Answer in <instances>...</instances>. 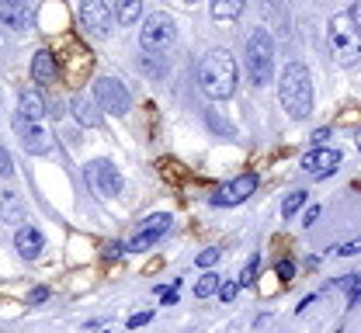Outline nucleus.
I'll return each mask as SVG.
<instances>
[{"mask_svg":"<svg viewBox=\"0 0 361 333\" xmlns=\"http://www.w3.org/2000/svg\"><path fill=\"white\" fill-rule=\"evenodd\" d=\"M198 87L209 101H229L236 94V59L226 49H209L198 59Z\"/></svg>","mask_w":361,"mask_h":333,"instance_id":"obj_1","label":"nucleus"},{"mask_svg":"<svg viewBox=\"0 0 361 333\" xmlns=\"http://www.w3.org/2000/svg\"><path fill=\"white\" fill-rule=\"evenodd\" d=\"M142 18V0H115V21L135 25Z\"/></svg>","mask_w":361,"mask_h":333,"instance_id":"obj_20","label":"nucleus"},{"mask_svg":"<svg viewBox=\"0 0 361 333\" xmlns=\"http://www.w3.org/2000/svg\"><path fill=\"white\" fill-rule=\"evenodd\" d=\"M351 18H355V25H358V32H361V0L351 7Z\"/></svg>","mask_w":361,"mask_h":333,"instance_id":"obj_36","label":"nucleus"},{"mask_svg":"<svg viewBox=\"0 0 361 333\" xmlns=\"http://www.w3.org/2000/svg\"><path fill=\"white\" fill-rule=\"evenodd\" d=\"M358 149H361V132H358Z\"/></svg>","mask_w":361,"mask_h":333,"instance_id":"obj_38","label":"nucleus"},{"mask_svg":"<svg viewBox=\"0 0 361 333\" xmlns=\"http://www.w3.org/2000/svg\"><path fill=\"white\" fill-rule=\"evenodd\" d=\"M174 42H178V25H174V18H171L167 11H153V14L142 21V28H139V46L146 49V52H153V56H160V52H167Z\"/></svg>","mask_w":361,"mask_h":333,"instance_id":"obj_5","label":"nucleus"},{"mask_svg":"<svg viewBox=\"0 0 361 333\" xmlns=\"http://www.w3.org/2000/svg\"><path fill=\"white\" fill-rule=\"evenodd\" d=\"M326 139H330V129H316V132H313V143L316 146H323Z\"/></svg>","mask_w":361,"mask_h":333,"instance_id":"obj_33","label":"nucleus"},{"mask_svg":"<svg viewBox=\"0 0 361 333\" xmlns=\"http://www.w3.org/2000/svg\"><path fill=\"white\" fill-rule=\"evenodd\" d=\"M122 250H126L122 243H108V253H104V257H108V260H115V257H118Z\"/></svg>","mask_w":361,"mask_h":333,"instance_id":"obj_32","label":"nucleus"},{"mask_svg":"<svg viewBox=\"0 0 361 333\" xmlns=\"http://www.w3.org/2000/svg\"><path fill=\"white\" fill-rule=\"evenodd\" d=\"M84 177H87L90 191H97L104 198H115V194H122V188H126V177H122V170L111 160H90Z\"/></svg>","mask_w":361,"mask_h":333,"instance_id":"obj_7","label":"nucleus"},{"mask_svg":"<svg viewBox=\"0 0 361 333\" xmlns=\"http://www.w3.org/2000/svg\"><path fill=\"white\" fill-rule=\"evenodd\" d=\"M178 302V291L174 288H164V306H174Z\"/></svg>","mask_w":361,"mask_h":333,"instance_id":"obj_35","label":"nucleus"},{"mask_svg":"<svg viewBox=\"0 0 361 333\" xmlns=\"http://www.w3.org/2000/svg\"><path fill=\"white\" fill-rule=\"evenodd\" d=\"M18 115H28V118H39L42 122L45 115V101H42V94H35V91H25L21 94V104H18Z\"/></svg>","mask_w":361,"mask_h":333,"instance_id":"obj_18","label":"nucleus"},{"mask_svg":"<svg viewBox=\"0 0 361 333\" xmlns=\"http://www.w3.org/2000/svg\"><path fill=\"white\" fill-rule=\"evenodd\" d=\"M274 271H278V278H285V282H288V278L295 275V264H292V260H278V268H274Z\"/></svg>","mask_w":361,"mask_h":333,"instance_id":"obj_29","label":"nucleus"},{"mask_svg":"<svg viewBox=\"0 0 361 333\" xmlns=\"http://www.w3.org/2000/svg\"><path fill=\"white\" fill-rule=\"evenodd\" d=\"M153 320V313H135L133 320H129V330H139V327H146Z\"/></svg>","mask_w":361,"mask_h":333,"instance_id":"obj_30","label":"nucleus"},{"mask_svg":"<svg viewBox=\"0 0 361 333\" xmlns=\"http://www.w3.org/2000/svg\"><path fill=\"white\" fill-rule=\"evenodd\" d=\"M299 167H302L306 174H313V177H326V174H334V170L341 167V153L330 149V146H313V149L302 156Z\"/></svg>","mask_w":361,"mask_h":333,"instance_id":"obj_12","label":"nucleus"},{"mask_svg":"<svg viewBox=\"0 0 361 333\" xmlns=\"http://www.w3.org/2000/svg\"><path fill=\"white\" fill-rule=\"evenodd\" d=\"M0 222L18 226V230H21V222H25V201L7 188H0Z\"/></svg>","mask_w":361,"mask_h":333,"instance_id":"obj_16","label":"nucleus"},{"mask_svg":"<svg viewBox=\"0 0 361 333\" xmlns=\"http://www.w3.org/2000/svg\"><path fill=\"white\" fill-rule=\"evenodd\" d=\"M344 288H348V306L361 302V275H351V278L344 282Z\"/></svg>","mask_w":361,"mask_h":333,"instance_id":"obj_24","label":"nucleus"},{"mask_svg":"<svg viewBox=\"0 0 361 333\" xmlns=\"http://www.w3.org/2000/svg\"><path fill=\"white\" fill-rule=\"evenodd\" d=\"M59 77V66H56V56L49 52V49H39L35 56H32V80L45 87V84H52Z\"/></svg>","mask_w":361,"mask_h":333,"instance_id":"obj_15","label":"nucleus"},{"mask_svg":"<svg viewBox=\"0 0 361 333\" xmlns=\"http://www.w3.org/2000/svg\"><path fill=\"white\" fill-rule=\"evenodd\" d=\"M316 219H319V205H313V208H306V219H302V222H306V226H313Z\"/></svg>","mask_w":361,"mask_h":333,"instance_id":"obj_34","label":"nucleus"},{"mask_svg":"<svg viewBox=\"0 0 361 333\" xmlns=\"http://www.w3.org/2000/svg\"><path fill=\"white\" fill-rule=\"evenodd\" d=\"M14 250H18L25 260H35V257H42V250H45L42 230H35V226H21V230L14 233Z\"/></svg>","mask_w":361,"mask_h":333,"instance_id":"obj_14","label":"nucleus"},{"mask_svg":"<svg viewBox=\"0 0 361 333\" xmlns=\"http://www.w3.org/2000/svg\"><path fill=\"white\" fill-rule=\"evenodd\" d=\"M171 230V215L167 212H157V215H149V219H142V226L133 233V239L126 243V250L129 253H142V250H149L157 239L164 237Z\"/></svg>","mask_w":361,"mask_h":333,"instance_id":"obj_10","label":"nucleus"},{"mask_svg":"<svg viewBox=\"0 0 361 333\" xmlns=\"http://www.w3.org/2000/svg\"><path fill=\"white\" fill-rule=\"evenodd\" d=\"M184 4H198V0H184Z\"/></svg>","mask_w":361,"mask_h":333,"instance_id":"obj_37","label":"nucleus"},{"mask_svg":"<svg viewBox=\"0 0 361 333\" xmlns=\"http://www.w3.org/2000/svg\"><path fill=\"white\" fill-rule=\"evenodd\" d=\"M278 101L288 111V118L302 122L313 111V77L302 63H288L278 77Z\"/></svg>","mask_w":361,"mask_h":333,"instance_id":"obj_2","label":"nucleus"},{"mask_svg":"<svg viewBox=\"0 0 361 333\" xmlns=\"http://www.w3.org/2000/svg\"><path fill=\"white\" fill-rule=\"evenodd\" d=\"M236 291H240V282H223V285H219V299H223V302H233Z\"/></svg>","mask_w":361,"mask_h":333,"instance_id":"obj_26","label":"nucleus"},{"mask_svg":"<svg viewBox=\"0 0 361 333\" xmlns=\"http://www.w3.org/2000/svg\"><path fill=\"white\" fill-rule=\"evenodd\" d=\"M219 285H223V282H219V275L209 268V275H202V278H198L195 295H198V299H209V295H216V291H219Z\"/></svg>","mask_w":361,"mask_h":333,"instance_id":"obj_21","label":"nucleus"},{"mask_svg":"<svg viewBox=\"0 0 361 333\" xmlns=\"http://www.w3.org/2000/svg\"><path fill=\"white\" fill-rule=\"evenodd\" d=\"M302 205H306V191H292V194L285 198V205H281V215H285V219H292Z\"/></svg>","mask_w":361,"mask_h":333,"instance_id":"obj_22","label":"nucleus"},{"mask_svg":"<svg viewBox=\"0 0 361 333\" xmlns=\"http://www.w3.org/2000/svg\"><path fill=\"white\" fill-rule=\"evenodd\" d=\"M14 129H18V139L21 146L32 153V156H45L49 146H52V136L39 118H28V115H14Z\"/></svg>","mask_w":361,"mask_h":333,"instance_id":"obj_9","label":"nucleus"},{"mask_svg":"<svg viewBox=\"0 0 361 333\" xmlns=\"http://www.w3.org/2000/svg\"><path fill=\"white\" fill-rule=\"evenodd\" d=\"M326 39H330V52L341 66H358L361 59V32L351 18V11H341L330 18V28H326Z\"/></svg>","mask_w":361,"mask_h":333,"instance_id":"obj_3","label":"nucleus"},{"mask_svg":"<svg viewBox=\"0 0 361 333\" xmlns=\"http://www.w3.org/2000/svg\"><path fill=\"white\" fill-rule=\"evenodd\" d=\"M49 299V288H35L32 295H28V302H45Z\"/></svg>","mask_w":361,"mask_h":333,"instance_id":"obj_31","label":"nucleus"},{"mask_svg":"<svg viewBox=\"0 0 361 333\" xmlns=\"http://www.w3.org/2000/svg\"><path fill=\"white\" fill-rule=\"evenodd\" d=\"M247 77L254 87H264L274 77V39L264 28H257L247 42Z\"/></svg>","mask_w":361,"mask_h":333,"instance_id":"obj_4","label":"nucleus"},{"mask_svg":"<svg viewBox=\"0 0 361 333\" xmlns=\"http://www.w3.org/2000/svg\"><path fill=\"white\" fill-rule=\"evenodd\" d=\"M243 4L247 0H212V18L216 21H236L243 14Z\"/></svg>","mask_w":361,"mask_h":333,"instance_id":"obj_19","label":"nucleus"},{"mask_svg":"<svg viewBox=\"0 0 361 333\" xmlns=\"http://www.w3.org/2000/svg\"><path fill=\"white\" fill-rule=\"evenodd\" d=\"M216 260H219V250H212V246H209V250H202V253H198V268H212V264H216Z\"/></svg>","mask_w":361,"mask_h":333,"instance_id":"obj_28","label":"nucleus"},{"mask_svg":"<svg viewBox=\"0 0 361 333\" xmlns=\"http://www.w3.org/2000/svg\"><path fill=\"white\" fill-rule=\"evenodd\" d=\"M70 111H73V118L80 122V125H87V129H94V125H101V115H97V101H94V94H77L73 101H70Z\"/></svg>","mask_w":361,"mask_h":333,"instance_id":"obj_17","label":"nucleus"},{"mask_svg":"<svg viewBox=\"0 0 361 333\" xmlns=\"http://www.w3.org/2000/svg\"><path fill=\"white\" fill-rule=\"evenodd\" d=\"M337 253H341V257H355V253H361V239H348V243H341V246H337Z\"/></svg>","mask_w":361,"mask_h":333,"instance_id":"obj_27","label":"nucleus"},{"mask_svg":"<svg viewBox=\"0 0 361 333\" xmlns=\"http://www.w3.org/2000/svg\"><path fill=\"white\" fill-rule=\"evenodd\" d=\"M254 191H257V174H240V177H233L229 184H223V188L212 194V205H219V208L240 205V201H247Z\"/></svg>","mask_w":361,"mask_h":333,"instance_id":"obj_11","label":"nucleus"},{"mask_svg":"<svg viewBox=\"0 0 361 333\" xmlns=\"http://www.w3.org/2000/svg\"><path fill=\"white\" fill-rule=\"evenodd\" d=\"M32 0H0V21L11 28V32H25L32 28Z\"/></svg>","mask_w":361,"mask_h":333,"instance_id":"obj_13","label":"nucleus"},{"mask_svg":"<svg viewBox=\"0 0 361 333\" xmlns=\"http://www.w3.org/2000/svg\"><path fill=\"white\" fill-rule=\"evenodd\" d=\"M94 101H97L101 111H108V115H115V118L129 115V108H133V97L126 91V84L115 80V77H97V80H94Z\"/></svg>","mask_w":361,"mask_h":333,"instance_id":"obj_6","label":"nucleus"},{"mask_svg":"<svg viewBox=\"0 0 361 333\" xmlns=\"http://www.w3.org/2000/svg\"><path fill=\"white\" fill-rule=\"evenodd\" d=\"M257 264H261V257H250V260H247L243 278H240V288H247V285H254V282H257Z\"/></svg>","mask_w":361,"mask_h":333,"instance_id":"obj_23","label":"nucleus"},{"mask_svg":"<svg viewBox=\"0 0 361 333\" xmlns=\"http://www.w3.org/2000/svg\"><path fill=\"white\" fill-rule=\"evenodd\" d=\"M80 21L90 35L108 39L111 28H115V7L108 0H80Z\"/></svg>","mask_w":361,"mask_h":333,"instance_id":"obj_8","label":"nucleus"},{"mask_svg":"<svg viewBox=\"0 0 361 333\" xmlns=\"http://www.w3.org/2000/svg\"><path fill=\"white\" fill-rule=\"evenodd\" d=\"M0 177H14V160L4 146H0Z\"/></svg>","mask_w":361,"mask_h":333,"instance_id":"obj_25","label":"nucleus"}]
</instances>
